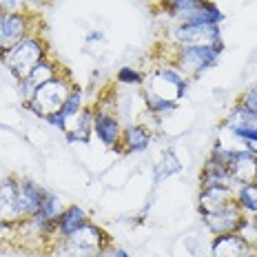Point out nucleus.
<instances>
[{
    "label": "nucleus",
    "instance_id": "1",
    "mask_svg": "<svg viewBox=\"0 0 257 257\" xmlns=\"http://www.w3.org/2000/svg\"><path fill=\"white\" fill-rule=\"evenodd\" d=\"M111 246V237L98 224L89 222L69 237L56 239L51 244V257H98Z\"/></svg>",
    "mask_w": 257,
    "mask_h": 257
},
{
    "label": "nucleus",
    "instance_id": "2",
    "mask_svg": "<svg viewBox=\"0 0 257 257\" xmlns=\"http://www.w3.org/2000/svg\"><path fill=\"white\" fill-rule=\"evenodd\" d=\"M49 58V51H47V42L40 38L38 34H29L25 36L18 45H14L12 49L5 53V69L14 76L16 82H20L23 78H27L40 62H45Z\"/></svg>",
    "mask_w": 257,
    "mask_h": 257
},
{
    "label": "nucleus",
    "instance_id": "3",
    "mask_svg": "<svg viewBox=\"0 0 257 257\" xmlns=\"http://www.w3.org/2000/svg\"><path fill=\"white\" fill-rule=\"evenodd\" d=\"M224 45H186V47H175L173 51V64L175 69H180L186 78H200L204 71L217 67L219 56H222Z\"/></svg>",
    "mask_w": 257,
    "mask_h": 257
},
{
    "label": "nucleus",
    "instance_id": "4",
    "mask_svg": "<svg viewBox=\"0 0 257 257\" xmlns=\"http://www.w3.org/2000/svg\"><path fill=\"white\" fill-rule=\"evenodd\" d=\"M71 89H73V82L69 78V73H60V76H56L53 80H49V82H45L42 87L36 89L34 98L29 102H25L23 106L27 111H31L36 117L45 120L47 115L60 111V106L64 104L67 95L71 93Z\"/></svg>",
    "mask_w": 257,
    "mask_h": 257
},
{
    "label": "nucleus",
    "instance_id": "5",
    "mask_svg": "<svg viewBox=\"0 0 257 257\" xmlns=\"http://www.w3.org/2000/svg\"><path fill=\"white\" fill-rule=\"evenodd\" d=\"M36 16L29 14V9L25 12H0V62L5 60V53L12 49L14 45H18L25 36L34 34Z\"/></svg>",
    "mask_w": 257,
    "mask_h": 257
},
{
    "label": "nucleus",
    "instance_id": "6",
    "mask_svg": "<svg viewBox=\"0 0 257 257\" xmlns=\"http://www.w3.org/2000/svg\"><path fill=\"white\" fill-rule=\"evenodd\" d=\"M189 84L191 80L180 69H175L173 64H164V67H160L158 71L147 78V91H153V93L169 100H178V102L186 95Z\"/></svg>",
    "mask_w": 257,
    "mask_h": 257
},
{
    "label": "nucleus",
    "instance_id": "7",
    "mask_svg": "<svg viewBox=\"0 0 257 257\" xmlns=\"http://www.w3.org/2000/svg\"><path fill=\"white\" fill-rule=\"evenodd\" d=\"M122 126L120 120H117L113 109H104L102 104L95 106L93 111V133L98 136V140L104 144V147L113 149V151H120V142H122Z\"/></svg>",
    "mask_w": 257,
    "mask_h": 257
},
{
    "label": "nucleus",
    "instance_id": "8",
    "mask_svg": "<svg viewBox=\"0 0 257 257\" xmlns=\"http://www.w3.org/2000/svg\"><path fill=\"white\" fill-rule=\"evenodd\" d=\"M171 36H173L175 47L217 45V42H222L219 25H175Z\"/></svg>",
    "mask_w": 257,
    "mask_h": 257
},
{
    "label": "nucleus",
    "instance_id": "9",
    "mask_svg": "<svg viewBox=\"0 0 257 257\" xmlns=\"http://www.w3.org/2000/svg\"><path fill=\"white\" fill-rule=\"evenodd\" d=\"M244 219V213L239 211V206L235 204H228L219 211H213V213H202V222L204 226L211 231L213 235H228V233H235L239 228Z\"/></svg>",
    "mask_w": 257,
    "mask_h": 257
},
{
    "label": "nucleus",
    "instance_id": "10",
    "mask_svg": "<svg viewBox=\"0 0 257 257\" xmlns=\"http://www.w3.org/2000/svg\"><path fill=\"white\" fill-rule=\"evenodd\" d=\"M56 76H60V64H58V60L47 58L45 62H40L29 76L18 82V95H20V100H23V104L34 98L36 89L42 87L45 82H49V80H53Z\"/></svg>",
    "mask_w": 257,
    "mask_h": 257
},
{
    "label": "nucleus",
    "instance_id": "11",
    "mask_svg": "<svg viewBox=\"0 0 257 257\" xmlns=\"http://www.w3.org/2000/svg\"><path fill=\"white\" fill-rule=\"evenodd\" d=\"M47 195V189H42L38 182L34 180H18V197H16V206H18L20 222L31 219L40 211L42 200Z\"/></svg>",
    "mask_w": 257,
    "mask_h": 257
},
{
    "label": "nucleus",
    "instance_id": "12",
    "mask_svg": "<svg viewBox=\"0 0 257 257\" xmlns=\"http://www.w3.org/2000/svg\"><path fill=\"white\" fill-rule=\"evenodd\" d=\"M231 171L235 184H248V182H257V153L246 151V149H235L233 160L226 164Z\"/></svg>",
    "mask_w": 257,
    "mask_h": 257
},
{
    "label": "nucleus",
    "instance_id": "13",
    "mask_svg": "<svg viewBox=\"0 0 257 257\" xmlns=\"http://www.w3.org/2000/svg\"><path fill=\"white\" fill-rule=\"evenodd\" d=\"M215 186H228V189H235V180L228 171L226 164H222L219 160L211 158L208 155L206 162L202 164L200 171V191L202 189H215Z\"/></svg>",
    "mask_w": 257,
    "mask_h": 257
},
{
    "label": "nucleus",
    "instance_id": "14",
    "mask_svg": "<svg viewBox=\"0 0 257 257\" xmlns=\"http://www.w3.org/2000/svg\"><path fill=\"white\" fill-rule=\"evenodd\" d=\"M253 253L255 250L237 233H228V235H215L213 237L208 257H248Z\"/></svg>",
    "mask_w": 257,
    "mask_h": 257
},
{
    "label": "nucleus",
    "instance_id": "15",
    "mask_svg": "<svg viewBox=\"0 0 257 257\" xmlns=\"http://www.w3.org/2000/svg\"><path fill=\"white\" fill-rule=\"evenodd\" d=\"M16 197H18V180L16 178L0 180V222L3 224H18L20 222Z\"/></svg>",
    "mask_w": 257,
    "mask_h": 257
},
{
    "label": "nucleus",
    "instance_id": "16",
    "mask_svg": "<svg viewBox=\"0 0 257 257\" xmlns=\"http://www.w3.org/2000/svg\"><path fill=\"white\" fill-rule=\"evenodd\" d=\"M237 189V186H235ZM235 189L228 186H215V189H202L200 197H197V208L200 213H213L219 208L228 206L235 202Z\"/></svg>",
    "mask_w": 257,
    "mask_h": 257
},
{
    "label": "nucleus",
    "instance_id": "17",
    "mask_svg": "<svg viewBox=\"0 0 257 257\" xmlns=\"http://www.w3.org/2000/svg\"><path fill=\"white\" fill-rule=\"evenodd\" d=\"M151 147V131L144 124H126L122 128V142L120 149L128 155L133 153H144Z\"/></svg>",
    "mask_w": 257,
    "mask_h": 257
},
{
    "label": "nucleus",
    "instance_id": "18",
    "mask_svg": "<svg viewBox=\"0 0 257 257\" xmlns=\"http://www.w3.org/2000/svg\"><path fill=\"white\" fill-rule=\"evenodd\" d=\"M91 219L87 215V211H84L82 206L78 204H69L64 208V213L58 219V237L56 239H62V237H69V235H73L76 231L84 226V224H89Z\"/></svg>",
    "mask_w": 257,
    "mask_h": 257
},
{
    "label": "nucleus",
    "instance_id": "19",
    "mask_svg": "<svg viewBox=\"0 0 257 257\" xmlns=\"http://www.w3.org/2000/svg\"><path fill=\"white\" fill-rule=\"evenodd\" d=\"M224 18H226V16L219 12L217 5H213L211 0H206L202 7L184 14L175 25H222Z\"/></svg>",
    "mask_w": 257,
    "mask_h": 257
},
{
    "label": "nucleus",
    "instance_id": "20",
    "mask_svg": "<svg viewBox=\"0 0 257 257\" xmlns=\"http://www.w3.org/2000/svg\"><path fill=\"white\" fill-rule=\"evenodd\" d=\"M71 120L76 122V124L69 126L67 131H64L67 142L69 144H73V142H84V144H87L89 138H91V133H93V111L82 109L76 117H71ZM71 120H69V122H71Z\"/></svg>",
    "mask_w": 257,
    "mask_h": 257
},
{
    "label": "nucleus",
    "instance_id": "21",
    "mask_svg": "<svg viewBox=\"0 0 257 257\" xmlns=\"http://www.w3.org/2000/svg\"><path fill=\"white\" fill-rule=\"evenodd\" d=\"M142 98H144V106H147V113L155 117V120H162V117H169L178 111V100H169L162 98V95L153 93V91H142Z\"/></svg>",
    "mask_w": 257,
    "mask_h": 257
},
{
    "label": "nucleus",
    "instance_id": "22",
    "mask_svg": "<svg viewBox=\"0 0 257 257\" xmlns=\"http://www.w3.org/2000/svg\"><path fill=\"white\" fill-rule=\"evenodd\" d=\"M235 204L246 217H257V182L237 184L235 189Z\"/></svg>",
    "mask_w": 257,
    "mask_h": 257
},
{
    "label": "nucleus",
    "instance_id": "23",
    "mask_svg": "<svg viewBox=\"0 0 257 257\" xmlns=\"http://www.w3.org/2000/svg\"><path fill=\"white\" fill-rule=\"evenodd\" d=\"M204 3H206V0H162L164 12H167L171 18L175 20V23H178L184 14H189V12H193V9L202 7Z\"/></svg>",
    "mask_w": 257,
    "mask_h": 257
},
{
    "label": "nucleus",
    "instance_id": "24",
    "mask_svg": "<svg viewBox=\"0 0 257 257\" xmlns=\"http://www.w3.org/2000/svg\"><path fill=\"white\" fill-rule=\"evenodd\" d=\"M84 109V91L76 87L73 84V89H71V93L67 95V100H64V104L60 106V113L67 117V120H71V117H76L80 111Z\"/></svg>",
    "mask_w": 257,
    "mask_h": 257
},
{
    "label": "nucleus",
    "instance_id": "25",
    "mask_svg": "<svg viewBox=\"0 0 257 257\" xmlns=\"http://www.w3.org/2000/svg\"><path fill=\"white\" fill-rule=\"evenodd\" d=\"M64 206L62 204V200L56 195V193H51V191H47V195H45V200H42V206H40V215L42 217H47V219H51V222H56L58 224V219H60V215L64 213Z\"/></svg>",
    "mask_w": 257,
    "mask_h": 257
},
{
    "label": "nucleus",
    "instance_id": "26",
    "mask_svg": "<svg viewBox=\"0 0 257 257\" xmlns=\"http://www.w3.org/2000/svg\"><path fill=\"white\" fill-rule=\"evenodd\" d=\"M180 169H182V164H180V160L175 158V153L171 151H164L162 155V160H160V164L155 167V180H162V178H169V175H173V173H180Z\"/></svg>",
    "mask_w": 257,
    "mask_h": 257
},
{
    "label": "nucleus",
    "instance_id": "27",
    "mask_svg": "<svg viewBox=\"0 0 257 257\" xmlns=\"http://www.w3.org/2000/svg\"><path fill=\"white\" fill-rule=\"evenodd\" d=\"M226 131L242 142V149L257 153V126H235V128H226Z\"/></svg>",
    "mask_w": 257,
    "mask_h": 257
},
{
    "label": "nucleus",
    "instance_id": "28",
    "mask_svg": "<svg viewBox=\"0 0 257 257\" xmlns=\"http://www.w3.org/2000/svg\"><path fill=\"white\" fill-rule=\"evenodd\" d=\"M235 233H237L253 250H257V217H246L244 215L242 224H239V228Z\"/></svg>",
    "mask_w": 257,
    "mask_h": 257
},
{
    "label": "nucleus",
    "instance_id": "29",
    "mask_svg": "<svg viewBox=\"0 0 257 257\" xmlns=\"http://www.w3.org/2000/svg\"><path fill=\"white\" fill-rule=\"evenodd\" d=\"M115 80L120 84H128V87H140V84L147 82V76L133 67H122V69H117Z\"/></svg>",
    "mask_w": 257,
    "mask_h": 257
},
{
    "label": "nucleus",
    "instance_id": "30",
    "mask_svg": "<svg viewBox=\"0 0 257 257\" xmlns=\"http://www.w3.org/2000/svg\"><path fill=\"white\" fill-rule=\"evenodd\" d=\"M239 104H244L246 109H250L257 115V82L253 84V87H248V91L239 98Z\"/></svg>",
    "mask_w": 257,
    "mask_h": 257
},
{
    "label": "nucleus",
    "instance_id": "31",
    "mask_svg": "<svg viewBox=\"0 0 257 257\" xmlns=\"http://www.w3.org/2000/svg\"><path fill=\"white\" fill-rule=\"evenodd\" d=\"M45 122H47V124H51L53 128H58V131H62V133L67 131V126H69V120L60 113V111H56V113L47 115V117H45Z\"/></svg>",
    "mask_w": 257,
    "mask_h": 257
},
{
    "label": "nucleus",
    "instance_id": "32",
    "mask_svg": "<svg viewBox=\"0 0 257 257\" xmlns=\"http://www.w3.org/2000/svg\"><path fill=\"white\" fill-rule=\"evenodd\" d=\"M98 257H131V255H128L126 250H122V248H111L109 246V248H104Z\"/></svg>",
    "mask_w": 257,
    "mask_h": 257
},
{
    "label": "nucleus",
    "instance_id": "33",
    "mask_svg": "<svg viewBox=\"0 0 257 257\" xmlns=\"http://www.w3.org/2000/svg\"><path fill=\"white\" fill-rule=\"evenodd\" d=\"M87 42L91 45V42H104V31H91V34L87 36Z\"/></svg>",
    "mask_w": 257,
    "mask_h": 257
},
{
    "label": "nucleus",
    "instance_id": "34",
    "mask_svg": "<svg viewBox=\"0 0 257 257\" xmlns=\"http://www.w3.org/2000/svg\"><path fill=\"white\" fill-rule=\"evenodd\" d=\"M47 0H25V7L27 5H45Z\"/></svg>",
    "mask_w": 257,
    "mask_h": 257
},
{
    "label": "nucleus",
    "instance_id": "35",
    "mask_svg": "<svg viewBox=\"0 0 257 257\" xmlns=\"http://www.w3.org/2000/svg\"><path fill=\"white\" fill-rule=\"evenodd\" d=\"M248 257H257V253H253V255H248Z\"/></svg>",
    "mask_w": 257,
    "mask_h": 257
},
{
    "label": "nucleus",
    "instance_id": "36",
    "mask_svg": "<svg viewBox=\"0 0 257 257\" xmlns=\"http://www.w3.org/2000/svg\"><path fill=\"white\" fill-rule=\"evenodd\" d=\"M0 128H9V126H3V124H0Z\"/></svg>",
    "mask_w": 257,
    "mask_h": 257
}]
</instances>
